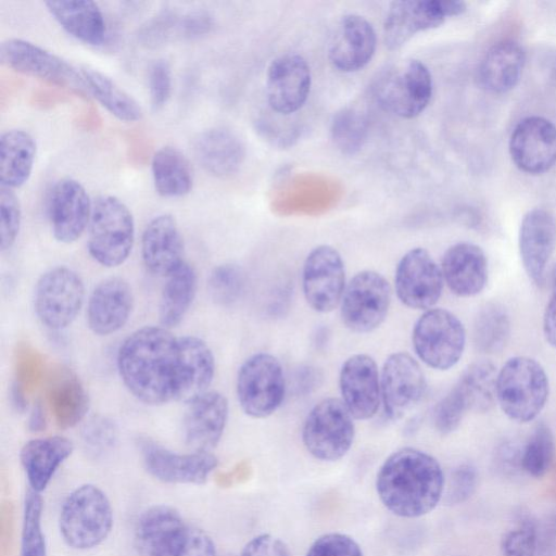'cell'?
Wrapping results in <instances>:
<instances>
[{"label": "cell", "mask_w": 556, "mask_h": 556, "mask_svg": "<svg viewBox=\"0 0 556 556\" xmlns=\"http://www.w3.org/2000/svg\"><path fill=\"white\" fill-rule=\"evenodd\" d=\"M523 65L522 47L514 40L500 41L485 52L480 62L479 84L490 92H506L519 81Z\"/></svg>", "instance_id": "836d02e7"}, {"label": "cell", "mask_w": 556, "mask_h": 556, "mask_svg": "<svg viewBox=\"0 0 556 556\" xmlns=\"http://www.w3.org/2000/svg\"><path fill=\"white\" fill-rule=\"evenodd\" d=\"M42 498L29 490L25 496L21 536V556H47L41 523Z\"/></svg>", "instance_id": "7bdbcfd3"}, {"label": "cell", "mask_w": 556, "mask_h": 556, "mask_svg": "<svg viewBox=\"0 0 556 556\" xmlns=\"http://www.w3.org/2000/svg\"><path fill=\"white\" fill-rule=\"evenodd\" d=\"M142 463L147 471L165 483L202 484L217 467L211 452H173L151 440L140 441Z\"/></svg>", "instance_id": "e0dca14e"}, {"label": "cell", "mask_w": 556, "mask_h": 556, "mask_svg": "<svg viewBox=\"0 0 556 556\" xmlns=\"http://www.w3.org/2000/svg\"><path fill=\"white\" fill-rule=\"evenodd\" d=\"M173 90V76L169 63L164 59L155 60L149 70V96L153 111L162 110L168 102Z\"/></svg>", "instance_id": "f5cc1de1"}, {"label": "cell", "mask_w": 556, "mask_h": 556, "mask_svg": "<svg viewBox=\"0 0 556 556\" xmlns=\"http://www.w3.org/2000/svg\"><path fill=\"white\" fill-rule=\"evenodd\" d=\"M377 46L372 25L363 16L349 14L341 18L331 39L328 58L341 72H356L372 59Z\"/></svg>", "instance_id": "484cf974"}, {"label": "cell", "mask_w": 556, "mask_h": 556, "mask_svg": "<svg viewBox=\"0 0 556 556\" xmlns=\"http://www.w3.org/2000/svg\"><path fill=\"white\" fill-rule=\"evenodd\" d=\"M509 153L515 165L528 174H542L556 163V126L541 116H529L514 128Z\"/></svg>", "instance_id": "ffe728a7"}, {"label": "cell", "mask_w": 556, "mask_h": 556, "mask_svg": "<svg viewBox=\"0 0 556 556\" xmlns=\"http://www.w3.org/2000/svg\"><path fill=\"white\" fill-rule=\"evenodd\" d=\"M141 257L150 273L164 277L185 262L182 236L172 215H157L147 224L141 236Z\"/></svg>", "instance_id": "4316f807"}, {"label": "cell", "mask_w": 556, "mask_h": 556, "mask_svg": "<svg viewBox=\"0 0 556 556\" xmlns=\"http://www.w3.org/2000/svg\"><path fill=\"white\" fill-rule=\"evenodd\" d=\"M432 89L428 67L418 60H408L380 74L375 85V97L384 111L403 118H414L429 104Z\"/></svg>", "instance_id": "8992f818"}, {"label": "cell", "mask_w": 556, "mask_h": 556, "mask_svg": "<svg viewBox=\"0 0 556 556\" xmlns=\"http://www.w3.org/2000/svg\"><path fill=\"white\" fill-rule=\"evenodd\" d=\"M190 527L181 515L168 505H155L138 518L134 544L139 556H178Z\"/></svg>", "instance_id": "ac0fdd59"}, {"label": "cell", "mask_w": 556, "mask_h": 556, "mask_svg": "<svg viewBox=\"0 0 556 556\" xmlns=\"http://www.w3.org/2000/svg\"><path fill=\"white\" fill-rule=\"evenodd\" d=\"M339 386L342 402L354 419L366 420L376 415L380 401V376L374 358L354 354L341 366Z\"/></svg>", "instance_id": "7402d4cb"}, {"label": "cell", "mask_w": 556, "mask_h": 556, "mask_svg": "<svg viewBox=\"0 0 556 556\" xmlns=\"http://www.w3.org/2000/svg\"><path fill=\"white\" fill-rule=\"evenodd\" d=\"M353 419L341 400H321L309 410L303 424L302 441L305 448L316 459L339 460L353 444Z\"/></svg>", "instance_id": "52a82bcc"}, {"label": "cell", "mask_w": 556, "mask_h": 556, "mask_svg": "<svg viewBox=\"0 0 556 556\" xmlns=\"http://www.w3.org/2000/svg\"><path fill=\"white\" fill-rule=\"evenodd\" d=\"M552 294L543 314V334L546 342L556 349V264L551 271Z\"/></svg>", "instance_id": "680465c9"}, {"label": "cell", "mask_w": 556, "mask_h": 556, "mask_svg": "<svg viewBox=\"0 0 556 556\" xmlns=\"http://www.w3.org/2000/svg\"><path fill=\"white\" fill-rule=\"evenodd\" d=\"M444 473L430 454L403 447L380 466L376 491L384 507L403 518H416L430 513L443 497Z\"/></svg>", "instance_id": "7a4b0ae2"}, {"label": "cell", "mask_w": 556, "mask_h": 556, "mask_svg": "<svg viewBox=\"0 0 556 556\" xmlns=\"http://www.w3.org/2000/svg\"><path fill=\"white\" fill-rule=\"evenodd\" d=\"M79 70L90 97H93L109 113L126 123L142 118L143 111L140 104L111 77L88 65Z\"/></svg>", "instance_id": "74e56055"}, {"label": "cell", "mask_w": 556, "mask_h": 556, "mask_svg": "<svg viewBox=\"0 0 556 556\" xmlns=\"http://www.w3.org/2000/svg\"><path fill=\"white\" fill-rule=\"evenodd\" d=\"M390 304L388 280L375 270H363L345 287L340 302L341 320L349 330L367 333L383 323Z\"/></svg>", "instance_id": "7c38bea8"}, {"label": "cell", "mask_w": 556, "mask_h": 556, "mask_svg": "<svg viewBox=\"0 0 556 556\" xmlns=\"http://www.w3.org/2000/svg\"><path fill=\"white\" fill-rule=\"evenodd\" d=\"M22 223V210L13 189L0 187V247L10 250L16 241Z\"/></svg>", "instance_id": "7dc6e473"}, {"label": "cell", "mask_w": 556, "mask_h": 556, "mask_svg": "<svg viewBox=\"0 0 556 556\" xmlns=\"http://www.w3.org/2000/svg\"><path fill=\"white\" fill-rule=\"evenodd\" d=\"M73 442L61 435L37 438L21 448L20 460L30 490L40 493L51 481L56 469L73 453Z\"/></svg>", "instance_id": "4dcf8cb0"}, {"label": "cell", "mask_w": 556, "mask_h": 556, "mask_svg": "<svg viewBox=\"0 0 556 556\" xmlns=\"http://www.w3.org/2000/svg\"><path fill=\"white\" fill-rule=\"evenodd\" d=\"M240 556H292L288 545L279 538L263 533L251 539Z\"/></svg>", "instance_id": "11a10c76"}, {"label": "cell", "mask_w": 556, "mask_h": 556, "mask_svg": "<svg viewBox=\"0 0 556 556\" xmlns=\"http://www.w3.org/2000/svg\"><path fill=\"white\" fill-rule=\"evenodd\" d=\"M302 287L307 304L318 313H329L341 302L345 269L340 253L331 245L314 248L305 258Z\"/></svg>", "instance_id": "5bb4252c"}, {"label": "cell", "mask_w": 556, "mask_h": 556, "mask_svg": "<svg viewBox=\"0 0 556 556\" xmlns=\"http://www.w3.org/2000/svg\"><path fill=\"white\" fill-rule=\"evenodd\" d=\"M85 445L96 454L113 448L118 439V428L109 417L97 415L87 419L81 428Z\"/></svg>", "instance_id": "c3c4849f"}, {"label": "cell", "mask_w": 556, "mask_h": 556, "mask_svg": "<svg viewBox=\"0 0 556 556\" xmlns=\"http://www.w3.org/2000/svg\"><path fill=\"white\" fill-rule=\"evenodd\" d=\"M443 285L441 267L424 248L406 252L396 266L395 292L407 307L430 309L441 298Z\"/></svg>", "instance_id": "9a60e30c"}, {"label": "cell", "mask_w": 556, "mask_h": 556, "mask_svg": "<svg viewBox=\"0 0 556 556\" xmlns=\"http://www.w3.org/2000/svg\"><path fill=\"white\" fill-rule=\"evenodd\" d=\"M311 85V70L303 56L295 53L278 56L267 70L268 105L278 114H292L306 102Z\"/></svg>", "instance_id": "d6986e66"}, {"label": "cell", "mask_w": 556, "mask_h": 556, "mask_svg": "<svg viewBox=\"0 0 556 556\" xmlns=\"http://www.w3.org/2000/svg\"><path fill=\"white\" fill-rule=\"evenodd\" d=\"M179 364V337L163 326H146L134 331L117 353L123 383L147 405L176 401Z\"/></svg>", "instance_id": "6da1fadb"}, {"label": "cell", "mask_w": 556, "mask_h": 556, "mask_svg": "<svg viewBox=\"0 0 556 556\" xmlns=\"http://www.w3.org/2000/svg\"><path fill=\"white\" fill-rule=\"evenodd\" d=\"M46 393L49 409L60 428H72L85 418L89 408L88 393L71 369L55 368L48 378Z\"/></svg>", "instance_id": "1f68e13d"}, {"label": "cell", "mask_w": 556, "mask_h": 556, "mask_svg": "<svg viewBox=\"0 0 556 556\" xmlns=\"http://www.w3.org/2000/svg\"><path fill=\"white\" fill-rule=\"evenodd\" d=\"M0 61L11 70L90 97L80 70L63 58L21 38H9L0 45Z\"/></svg>", "instance_id": "9c48e42d"}, {"label": "cell", "mask_w": 556, "mask_h": 556, "mask_svg": "<svg viewBox=\"0 0 556 556\" xmlns=\"http://www.w3.org/2000/svg\"><path fill=\"white\" fill-rule=\"evenodd\" d=\"M92 203L85 187L76 179L58 180L49 195V218L55 240L72 243L89 225Z\"/></svg>", "instance_id": "44dd1931"}, {"label": "cell", "mask_w": 556, "mask_h": 556, "mask_svg": "<svg viewBox=\"0 0 556 556\" xmlns=\"http://www.w3.org/2000/svg\"><path fill=\"white\" fill-rule=\"evenodd\" d=\"M245 278L242 269L235 264L216 266L208 277V291L214 302L228 306L242 295Z\"/></svg>", "instance_id": "ee69618b"}, {"label": "cell", "mask_w": 556, "mask_h": 556, "mask_svg": "<svg viewBox=\"0 0 556 556\" xmlns=\"http://www.w3.org/2000/svg\"><path fill=\"white\" fill-rule=\"evenodd\" d=\"M237 396L248 416L262 419L274 414L286 393V379L280 362L269 353L247 358L237 374Z\"/></svg>", "instance_id": "30bf717a"}, {"label": "cell", "mask_w": 556, "mask_h": 556, "mask_svg": "<svg viewBox=\"0 0 556 556\" xmlns=\"http://www.w3.org/2000/svg\"><path fill=\"white\" fill-rule=\"evenodd\" d=\"M37 146L34 137L23 129H10L0 137L1 186L16 189L30 177Z\"/></svg>", "instance_id": "e575fe53"}, {"label": "cell", "mask_w": 556, "mask_h": 556, "mask_svg": "<svg viewBox=\"0 0 556 556\" xmlns=\"http://www.w3.org/2000/svg\"><path fill=\"white\" fill-rule=\"evenodd\" d=\"M549 393L544 367L529 356L509 358L497 372L496 401L513 421L526 424L543 410Z\"/></svg>", "instance_id": "3957f363"}, {"label": "cell", "mask_w": 556, "mask_h": 556, "mask_svg": "<svg viewBox=\"0 0 556 556\" xmlns=\"http://www.w3.org/2000/svg\"><path fill=\"white\" fill-rule=\"evenodd\" d=\"M178 556H216L215 544L204 531L190 528L186 543Z\"/></svg>", "instance_id": "6f0895ef"}, {"label": "cell", "mask_w": 556, "mask_h": 556, "mask_svg": "<svg viewBox=\"0 0 556 556\" xmlns=\"http://www.w3.org/2000/svg\"><path fill=\"white\" fill-rule=\"evenodd\" d=\"M441 270L444 282L457 296L479 294L488 281V261L483 250L470 242H459L443 254Z\"/></svg>", "instance_id": "83f0119b"}, {"label": "cell", "mask_w": 556, "mask_h": 556, "mask_svg": "<svg viewBox=\"0 0 556 556\" xmlns=\"http://www.w3.org/2000/svg\"><path fill=\"white\" fill-rule=\"evenodd\" d=\"M478 473L470 464L455 467L444 485L443 498L448 505H458L471 497L476 491Z\"/></svg>", "instance_id": "f907efd6"}, {"label": "cell", "mask_w": 556, "mask_h": 556, "mask_svg": "<svg viewBox=\"0 0 556 556\" xmlns=\"http://www.w3.org/2000/svg\"><path fill=\"white\" fill-rule=\"evenodd\" d=\"M412 341L417 356L427 366L447 370L458 363L464 353L466 331L452 312L430 308L416 320Z\"/></svg>", "instance_id": "ba28073f"}, {"label": "cell", "mask_w": 556, "mask_h": 556, "mask_svg": "<svg viewBox=\"0 0 556 556\" xmlns=\"http://www.w3.org/2000/svg\"><path fill=\"white\" fill-rule=\"evenodd\" d=\"M47 427V415L45 406L41 402H36L33 406L31 413L28 419V428L34 432L45 430Z\"/></svg>", "instance_id": "91938a15"}, {"label": "cell", "mask_w": 556, "mask_h": 556, "mask_svg": "<svg viewBox=\"0 0 556 556\" xmlns=\"http://www.w3.org/2000/svg\"><path fill=\"white\" fill-rule=\"evenodd\" d=\"M468 412L457 390L453 389L442 397L433 408V426L441 434L454 432Z\"/></svg>", "instance_id": "681fc988"}, {"label": "cell", "mask_w": 556, "mask_h": 556, "mask_svg": "<svg viewBox=\"0 0 556 556\" xmlns=\"http://www.w3.org/2000/svg\"><path fill=\"white\" fill-rule=\"evenodd\" d=\"M214 18L210 12L195 9L180 14L179 38L194 40L208 35L214 27Z\"/></svg>", "instance_id": "db71d44e"}, {"label": "cell", "mask_w": 556, "mask_h": 556, "mask_svg": "<svg viewBox=\"0 0 556 556\" xmlns=\"http://www.w3.org/2000/svg\"><path fill=\"white\" fill-rule=\"evenodd\" d=\"M84 300L83 279L66 266H55L45 271L34 289L35 313L50 330L68 327L77 317Z\"/></svg>", "instance_id": "8fae6325"}, {"label": "cell", "mask_w": 556, "mask_h": 556, "mask_svg": "<svg viewBox=\"0 0 556 556\" xmlns=\"http://www.w3.org/2000/svg\"><path fill=\"white\" fill-rule=\"evenodd\" d=\"M497 372L490 362L473 363L463 371L454 388L468 412L485 413L497 403Z\"/></svg>", "instance_id": "f35d334b"}, {"label": "cell", "mask_w": 556, "mask_h": 556, "mask_svg": "<svg viewBox=\"0 0 556 556\" xmlns=\"http://www.w3.org/2000/svg\"><path fill=\"white\" fill-rule=\"evenodd\" d=\"M555 457V439L544 422L535 426L520 453V467L529 476L541 478L547 473Z\"/></svg>", "instance_id": "b9f144b4"}, {"label": "cell", "mask_w": 556, "mask_h": 556, "mask_svg": "<svg viewBox=\"0 0 556 556\" xmlns=\"http://www.w3.org/2000/svg\"><path fill=\"white\" fill-rule=\"evenodd\" d=\"M113 526V509L106 494L97 485L73 490L60 510L59 528L65 543L75 549L101 544Z\"/></svg>", "instance_id": "277c9868"}, {"label": "cell", "mask_w": 556, "mask_h": 556, "mask_svg": "<svg viewBox=\"0 0 556 556\" xmlns=\"http://www.w3.org/2000/svg\"><path fill=\"white\" fill-rule=\"evenodd\" d=\"M180 364L176 401L185 404L208 391L215 375L211 348L194 336L179 337Z\"/></svg>", "instance_id": "f546056e"}, {"label": "cell", "mask_w": 556, "mask_h": 556, "mask_svg": "<svg viewBox=\"0 0 556 556\" xmlns=\"http://www.w3.org/2000/svg\"><path fill=\"white\" fill-rule=\"evenodd\" d=\"M510 336V320L506 309L497 303H486L478 312L473 323V343L484 354L497 353Z\"/></svg>", "instance_id": "ab89813d"}, {"label": "cell", "mask_w": 556, "mask_h": 556, "mask_svg": "<svg viewBox=\"0 0 556 556\" xmlns=\"http://www.w3.org/2000/svg\"><path fill=\"white\" fill-rule=\"evenodd\" d=\"M151 173L155 191L163 198H181L192 189L191 165L177 148L166 146L159 149L152 156Z\"/></svg>", "instance_id": "8d00e7d4"}, {"label": "cell", "mask_w": 556, "mask_h": 556, "mask_svg": "<svg viewBox=\"0 0 556 556\" xmlns=\"http://www.w3.org/2000/svg\"><path fill=\"white\" fill-rule=\"evenodd\" d=\"M182 431L192 452H211L220 441L228 418L227 399L207 391L186 404Z\"/></svg>", "instance_id": "603a6c76"}, {"label": "cell", "mask_w": 556, "mask_h": 556, "mask_svg": "<svg viewBox=\"0 0 556 556\" xmlns=\"http://www.w3.org/2000/svg\"><path fill=\"white\" fill-rule=\"evenodd\" d=\"M538 532L534 521L521 518L507 530L501 541L502 556H535Z\"/></svg>", "instance_id": "bcb514c9"}, {"label": "cell", "mask_w": 556, "mask_h": 556, "mask_svg": "<svg viewBox=\"0 0 556 556\" xmlns=\"http://www.w3.org/2000/svg\"><path fill=\"white\" fill-rule=\"evenodd\" d=\"M197 288V271L186 261L166 276L159 304L161 326L170 329L181 323L194 300Z\"/></svg>", "instance_id": "d590c367"}, {"label": "cell", "mask_w": 556, "mask_h": 556, "mask_svg": "<svg viewBox=\"0 0 556 556\" xmlns=\"http://www.w3.org/2000/svg\"><path fill=\"white\" fill-rule=\"evenodd\" d=\"M135 242V220L128 206L115 195H100L92 203L88 225V252L104 267L122 265Z\"/></svg>", "instance_id": "5b68a950"}, {"label": "cell", "mask_w": 556, "mask_h": 556, "mask_svg": "<svg viewBox=\"0 0 556 556\" xmlns=\"http://www.w3.org/2000/svg\"><path fill=\"white\" fill-rule=\"evenodd\" d=\"M466 3L457 0H399L388 10L383 37L386 46L397 49L420 31L442 25L446 17L465 12Z\"/></svg>", "instance_id": "4fadbf2b"}, {"label": "cell", "mask_w": 556, "mask_h": 556, "mask_svg": "<svg viewBox=\"0 0 556 556\" xmlns=\"http://www.w3.org/2000/svg\"><path fill=\"white\" fill-rule=\"evenodd\" d=\"M45 5L58 24L75 39L93 47L105 41V18L97 2L50 0Z\"/></svg>", "instance_id": "d6a6232c"}, {"label": "cell", "mask_w": 556, "mask_h": 556, "mask_svg": "<svg viewBox=\"0 0 556 556\" xmlns=\"http://www.w3.org/2000/svg\"><path fill=\"white\" fill-rule=\"evenodd\" d=\"M330 134L334 146L342 153L356 154L367 140L368 121L357 109L343 108L334 114Z\"/></svg>", "instance_id": "60d3db41"}, {"label": "cell", "mask_w": 556, "mask_h": 556, "mask_svg": "<svg viewBox=\"0 0 556 556\" xmlns=\"http://www.w3.org/2000/svg\"><path fill=\"white\" fill-rule=\"evenodd\" d=\"M305 556H364L359 544L350 535L331 532L318 536Z\"/></svg>", "instance_id": "816d5d0a"}, {"label": "cell", "mask_w": 556, "mask_h": 556, "mask_svg": "<svg viewBox=\"0 0 556 556\" xmlns=\"http://www.w3.org/2000/svg\"><path fill=\"white\" fill-rule=\"evenodd\" d=\"M40 361L34 351L24 349L17 352L15 383L26 392L39 378Z\"/></svg>", "instance_id": "9f6ffc18"}, {"label": "cell", "mask_w": 556, "mask_h": 556, "mask_svg": "<svg viewBox=\"0 0 556 556\" xmlns=\"http://www.w3.org/2000/svg\"><path fill=\"white\" fill-rule=\"evenodd\" d=\"M381 401L388 417L402 418L422 399L426 378L418 362L406 352L391 354L380 376Z\"/></svg>", "instance_id": "2e32d148"}, {"label": "cell", "mask_w": 556, "mask_h": 556, "mask_svg": "<svg viewBox=\"0 0 556 556\" xmlns=\"http://www.w3.org/2000/svg\"><path fill=\"white\" fill-rule=\"evenodd\" d=\"M134 308V294L128 282L110 277L99 282L89 295L87 324L98 336L117 332L128 321Z\"/></svg>", "instance_id": "cb8c5ba5"}, {"label": "cell", "mask_w": 556, "mask_h": 556, "mask_svg": "<svg viewBox=\"0 0 556 556\" xmlns=\"http://www.w3.org/2000/svg\"><path fill=\"white\" fill-rule=\"evenodd\" d=\"M192 150L198 164L210 175L220 178L236 174L245 157L241 139L224 127H213L198 134Z\"/></svg>", "instance_id": "f1b7e54d"}, {"label": "cell", "mask_w": 556, "mask_h": 556, "mask_svg": "<svg viewBox=\"0 0 556 556\" xmlns=\"http://www.w3.org/2000/svg\"><path fill=\"white\" fill-rule=\"evenodd\" d=\"M518 243L526 274L535 285H542L556 248L554 216L540 207L528 211L520 224Z\"/></svg>", "instance_id": "d4e9b609"}, {"label": "cell", "mask_w": 556, "mask_h": 556, "mask_svg": "<svg viewBox=\"0 0 556 556\" xmlns=\"http://www.w3.org/2000/svg\"><path fill=\"white\" fill-rule=\"evenodd\" d=\"M180 12L173 9H164L149 18L137 34L138 41L146 48H159L179 38Z\"/></svg>", "instance_id": "f6af8a7d"}]
</instances>
